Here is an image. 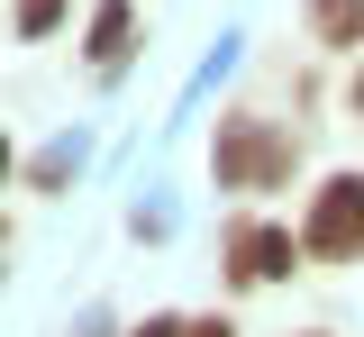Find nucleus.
<instances>
[{
	"label": "nucleus",
	"mask_w": 364,
	"mask_h": 337,
	"mask_svg": "<svg viewBox=\"0 0 364 337\" xmlns=\"http://www.w3.org/2000/svg\"><path fill=\"white\" fill-rule=\"evenodd\" d=\"M128 37H136V9L128 0H100V9H91V64L119 73V64H128Z\"/></svg>",
	"instance_id": "obj_4"
},
{
	"label": "nucleus",
	"mask_w": 364,
	"mask_h": 337,
	"mask_svg": "<svg viewBox=\"0 0 364 337\" xmlns=\"http://www.w3.org/2000/svg\"><path fill=\"white\" fill-rule=\"evenodd\" d=\"M291 255H301V237L273 228V219H237V228H228V264H237V283H273V274H291Z\"/></svg>",
	"instance_id": "obj_3"
},
{
	"label": "nucleus",
	"mask_w": 364,
	"mask_h": 337,
	"mask_svg": "<svg viewBox=\"0 0 364 337\" xmlns=\"http://www.w3.org/2000/svg\"><path fill=\"white\" fill-rule=\"evenodd\" d=\"M182 337H237V328H228V319H191Z\"/></svg>",
	"instance_id": "obj_8"
},
{
	"label": "nucleus",
	"mask_w": 364,
	"mask_h": 337,
	"mask_svg": "<svg viewBox=\"0 0 364 337\" xmlns=\"http://www.w3.org/2000/svg\"><path fill=\"white\" fill-rule=\"evenodd\" d=\"M346 100H355V119H364V73H355V92H346Z\"/></svg>",
	"instance_id": "obj_9"
},
{
	"label": "nucleus",
	"mask_w": 364,
	"mask_h": 337,
	"mask_svg": "<svg viewBox=\"0 0 364 337\" xmlns=\"http://www.w3.org/2000/svg\"><path fill=\"white\" fill-rule=\"evenodd\" d=\"M55 18H64V0H18V37H46Z\"/></svg>",
	"instance_id": "obj_6"
},
{
	"label": "nucleus",
	"mask_w": 364,
	"mask_h": 337,
	"mask_svg": "<svg viewBox=\"0 0 364 337\" xmlns=\"http://www.w3.org/2000/svg\"><path fill=\"white\" fill-rule=\"evenodd\" d=\"M301 255H318V264H355L364 255V173L318 183L310 219H301Z\"/></svg>",
	"instance_id": "obj_1"
},
{
	"label": "nucleus",
	"mask_w": 364,
	"mask_h": 337,
	"mask_svg": "<svg viewBox=\"0 0 364 337\" xmlns=\"http://www.w3.org/2000/svg\"><path fill=\"white\" fill-rule=\"evenodd\" d=\"M291 173V137H273L264 119H228L219 128V183L228 192H264Z\"/></svg>",
	"instance_id": "obj_2"
},
{
	"label": "nucleus",
	"mask_w": 364,
	"mask_h": 337,
	"mask_svg": "<svg viewBox=\"0 0 364 337\" xmlns=\"http://www.w3.org/2000/svg\"><path fill=\"white\" fill-rule=\"evenodd\" d=\"M182 328H191V319H146L136 337H182Z\"/></svg>",
	"instance_id": "obj_7"
},
{
	"label": "nucleus",
	"mask_w": 364,
	"mask_h": 337,
	"mask_svg": "<svg viewBox=\"0 0 364 337\" xmlns=\"http://www.w3.org/2000/svg\"><path fill=\"white\" fill-rule=\"evenodd\" d=\"M0 246H9V228H0Z\"/></svg>",
	"instance_id": "obj_11"
},
{
	"label": "nucleus",
	"mask_w": 364,
	"mask_h": 337,
	"mask_svg": "<svg viewBox=\"0 0 364 337\" xmlns=\"http://www.w3.org/2000/svg\"><path fill=\"white\" fill-rule=\"evenodd\" d=\"M0 183H9V137H0Z\"/></svg>",
	"instance_id": "obj_10"
},
{
	"label": "nucleus",
	"mask_w": 364,
	"mask_h": 337,
	"mask_svg": "<svg viewBox=\"0 0 364 337\" xmlns=\"http://www.w3.org/2000/svg\"><path fill=\"white\" fill-rule=\"evenodd\" d=\"M310 37L318 46H364V0H310Z\"/></svg>",
	"instance_id": "obj_5"
}]
</instances>
